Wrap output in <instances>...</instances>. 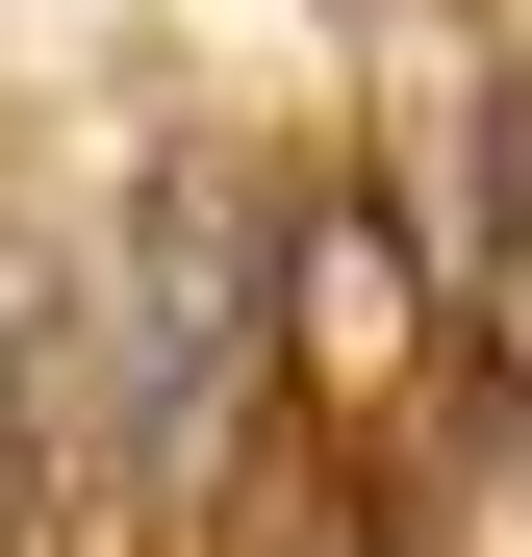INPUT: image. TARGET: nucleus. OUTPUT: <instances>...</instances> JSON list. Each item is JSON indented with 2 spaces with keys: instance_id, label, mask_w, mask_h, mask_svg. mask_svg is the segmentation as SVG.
<instances>
[{
  "instance_id": "obj_1",
  "label": "nucleus",
  "mask_w": 532,
  "mask_h": 557,
  "mask_svg": "<svg viewBox=\"0 0 532 557\" xmlns=\"http://www.w3.org/2000/svg\"><path fill=\"white\" fill-rule=\"evenodd\" d=\"M0 557H177L152 456L102 406V278L51 228H0Z\"/></svg>"
},
{
  "instance_id": "obj_2",
  "label": "nucleus",
  "mask_w": 532,
  "mask_h": 557,
  "mask_svg": "<svg viewBox=\"0 0 532 557\" xmlns=\"http://www.w3.org/2000/svg\"><path fill=\"white\" fill-rule=\"evenodd\" d=\"M431 228H457V406L532 431V51H482V102H457V177H431Z\"/></svg>"
}]
</instances>
